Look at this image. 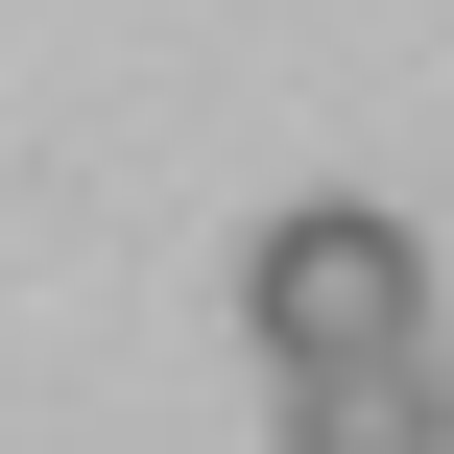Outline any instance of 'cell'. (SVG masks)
Segmentation results:
<instances>
[{
    "instance_id": "7a4b0ae2",
    "label": "cell",
    "mask_w": 454,
    "mask_h": 454,
    "mask_svg": "<svg viewBox=\"0 0 454 454\" xmlns=\"http://www.w3.org/2000/svg\"><path fill=\"white\" fill-rule=\"evenodd\" d=\"M287 383V454H454V359L431 335H359V359H263Z\"/></svg>"
},
{
    "instance_id": "6da1fadb",
    "label": "cell",
    "mask_w": 454,
    "mask_h": 454,
    "mask_svg": "<svg viewBox=\"0 0 454 454\" xmlns=\"http://www.w3.org/2000/svg\"><path fill=\"white\" fill-rule=\"evenodd\" d=\"M239 335H263V359H359V335H431V239H407L383 192H287V215L239 239Z\"/></svg>"
}]
</instances>
